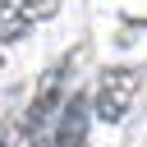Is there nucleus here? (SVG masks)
<instances>
[{
	"label": "nucleus",
	"mask_w": 147,
	"mask_h": 147,
	"mask_svg": "<svg viewBox=\"0 0 147 147\" xmlns=\"http://www.w3.org/2000/svg\"><path fill=\"white\" fill-rule=\"evenodd\" d=\"M87 129H92V96L87 92H69L60 101L55 129H51V147H87Z\"/></svg>",
	"instance_id": "obj_2"
},
{
	"label": "nucleus",
	"mask_w": 147,
	"mask_h": 147,
	"mask_svg": "<svg viewBox=\"0 0 147 147\" xmlns=\"http://www.w3.org/2000/svg\"><path fill=\"white\" fill-rule=\"evenodd\" d=\"M55 5H60V0H0V37H5V41L23 37L32 23L51 18Z\"/></svg>",
	"instance_id": "obj_3"
},
{
	"label": "nucleus",
	"mask_w": 147,
	"mask_h": 147,
	"mask_svg": "<svg viewBox=\"0 0 147 147\" xmlns=\"http://www.w3.org/2000/svg\"><path fill=\"white\" fill-rule=\"evenodd\" d=\"M138 87H142V69H133V64H110V69L96 78V92H92V119L119 124V119L133 110Z\"/></svg>",
	"instance_id": "obj_1"
},
{
	"label": "nucleus",
	"mask_w": 147,
	"mask_h": 147,
	"mask_svg": "<svg viewBox=\"0 0 147 147\" xmlns=\"http://www.w3.org/2000/svg\"><path fill=\"white\" fill-rule=\"evenodd\" d=\"M0 147H14L9 142V124H0Z\"/></svg>",
	"instance_id": "obj_4"
}]
</instances>
